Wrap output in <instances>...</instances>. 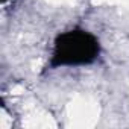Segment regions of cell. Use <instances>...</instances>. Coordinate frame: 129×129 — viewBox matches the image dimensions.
<instances>
[{"mask_svg":"<svg viewBox=\"0 0 129 129\" xmlns=\"http://www.w3.org/2000/svg\"><path fill=\"white\" fill-rule=\"evenodd\" d=\"M2 2H6V0H2Z\"/></svg>","mask_w":129,"mask_h":129,"instance_id":"7a4b0ae2","label":"cell"},{"mask_svg":"<svg viewBox=\"0 0 129 129\" xmlns=\"http://www.w3.org/2000/svg\"><path fill=\"white\" fill-rule=\"evenodd\" d=\"M99 52L100 44L93 34L84 29H73L56 37L50 66H85L97 58Z\"/></svg>","mask_w":129,"mask_h":129,"instance_id":"6da1fadb","label":"cell"}]
</instances>
